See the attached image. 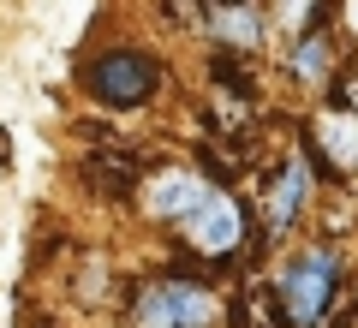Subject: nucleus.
I'll use <instances>...</instances> for the list:
<instances>
[{
	"instance_id": "11",
	"label": "nucleus",
	"mask_w": 358,
	"mask_h": 328,
	"mask_svg": "<svg viewBox=\"0 0 358 328\" xmlns=\"http://www.w3.org/2000/svg\"><path fill=\"white\" fill-rule=\"evenodd\" d=\"M352 24H358V6H352Z\"/></svg>"
},
{
	"instance_id": "9",
	"label": "nucleus",
	"mask_w": 358,
	"mask_h": 328,
	"mask_svg": "<svg viewBox=\"0 0 358 328\" xmlns=\"http://www.w3.org/2000/svg\"><path fill=\"white\" fill-rule=\"evenodd\" d=\"M322 138L334 143L341 162H352V155H358V126H352V120H322Z\"/></svg>"
},
{
	"instance_id": "7",
	"label": "nucleus",
	"mask_w": 358,
	"mask_h": 328,
	"mask_svg": "<svg viewBox=\"0 0 358 328\" xmlns=\"http://www.w3.org/2000/svg\"><path fill=\"white\" fill-rule=\"evenodd\" d=\"M203 24L215 42H233V48H257L263 42V13L257 6H209Z\"/></svg>"
},
{
	"instance_id": "1",
	"label": "nucleus",
	"mask_w": 358,
	"mask_h": 328,
	"mask_svg": "<svg viewBox=\"0 0 358 328\" xmlns=\"http://www.w3.org/2000/svg\"><path fill=\"white\" fill-rule=\"evenodd\" d=\"M334 292H341V251L310 245V251H299L293 263L275 275V311L293 328H317L322 316H329Z\"/></svg>"
},
{
	"instance_id": "5",
	"label": "nucleus",
	"mask_w": 358,
	"mask_h": 328,
	"mask_svg": "<svg viewBox=\"0 0 358 328\" xmlns=\"http://www.w3.org/2000/svg\"><path fill=\"white\" fill-rule=\"evenodd\" d=\"M203 197H209V179L185 173V167H179V173H155V179H150V209L162 215V221H179V227L197 215V203H203Z\"/></svg>"
},
{
	"instance_id": "10",
	"label": "nucleus",
	"mask_w": 358,
	"mask_h": 328,
	"mask_svg": "<svg viewBox=\"0 0 358 328\" xmlns=\"http://www.w3.org/2000/svg\"><path fill=\"white\" fill-rule=\"evenodd\" d=\"M346 101H352V108H358V84H346Z\"/></svg>"
},
{
	"instance_id": "6",
	"label": "nucleus",
	"mask_w": 358,
	"mask_h": 328,
	"mask_svg": "<svg viewBox=\"0 0 358 328\" xmlns=\"http://www.w3.org/2000/svg\"><path fill=\"white\" fill-rule=\"evenodd\" d=\"M305 197H310V167H305V155H293V162L281 167V179H275V191H268V227L275 233L293 227L299 209H305Z\"/></svg>"
},
{
	"instance_id": "8",
	"label": "nucleus",
	"mask_w": 358,
	"mask_h": 328,
	"mask_svg": "<svg viewBox=\"0 0 358 328\" xmlns=\"http://www.w3.org/2000/svg\"><path fill=\"white\" fill-rule=\"evenodd\" d=\"M293 72L305 78V84H317V78L329 72V36H305V42H299V54H293Z\"/></svg>"
},
{
	"instance_id": "3",
	"label": "nucleus",
	"mask_w": 358,
	"mask_h": 328,
	"mask_svg": "<svg viewBox=\"0 0 358 328\" xmlns=\"http://www.w3.org/2000/svg\"><path fill=\"white\" fill-rule=\"evenodd\" d=\"M138 328H215V299H209L203 287H192V280H150V287L138 292Z\"/></svg>"
},
{
	"instance_id": "2",
	"label": "nucleus",
	"mask_w": 358,
	"mask_h": 328,
	"mask_svg": "<svg viewBox=\"0 0 358 328\" xmlns=\"http://www.w3.org/2000/svg\"><path fill=\"white\" fill-rule=\"evenodd\" d=\"M84 84L90 96H102L108 108H138V101L155 96V84H162V60L143 48H108L96 54V60L84 66Z\"/></svg>"
},
{
	"instance_id": "4",
	"label": "nucleus",
	"mask_w": 358,
	"mask_h": 328,
	"mask_svg": "<svg viewBox=\"0 0 358 328\" xmlns=\"http://www.w3.org/2000/svg\"><path fill=\"white\" fill-rule=\"evenodd\" d=\"M185 239L197 245V251H209V257H221V251H233V245L245 239V221H239V203L227 197V191H215L209 185V197L197 203V215L185 221Z\"/></svg>"
}]
</instances>
